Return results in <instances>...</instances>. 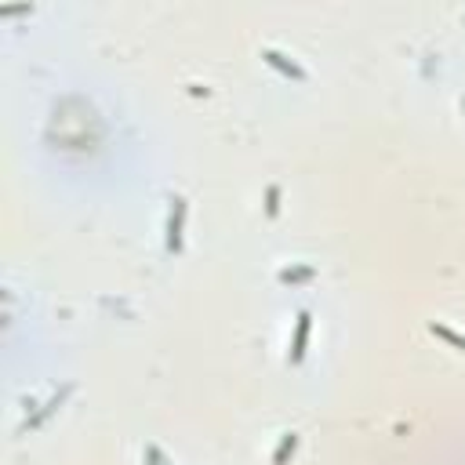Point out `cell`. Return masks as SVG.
<instances>
[{
  "instance_id": "cell-1",
  "label": "cell",
  "mask_w": 465,
  "mask_h": 465,
  "mask_svg": "<svg viewBox=\"0 0 465 465\" xmlns=\"http://www.w3.org/2000/svg\"><path fill=\"white\" fill-rule=\"evenodd\" d=\"M171 203H175V208H171V215H167V251L178 255V251H182V226H185L189 200H185V196H175Z\"/></svg>"
},
{
  "instance_id": "cell-2",
  "label": "cell",
  "mask_w": 465,
  "mask_h": 465,
  "mask_svg": "<svg viewBox=\"0 0 465 465\" xmlns=\"http://www.w3.org/2000/svg\"><path fill=\"white\" fill-rule=\"evenodd\" d=\"M309 327H313V316H309V313H299V324H294V342H291V364H302V360H306Z\"/></svg>"
},
{
  "instance_id": "cell-3",
  "label": "cell",
  "mask_w": 465,
  "mask_h": 465,
  "mask_svg": "<svg viewBox=\"0 0 465 465\" xmlns=\"http://www.w3.org/2000/svg\"><path fill=\"white\" fill-rule=\"evenodd\" d=\"M262 59H266V66H273V69H280L284 77H294V80H306V69L299 66V62H291L287 55H280V51H273V48H266L262 51Z\"/></svg>"
},
{
  "instance_id": "cell-4",
  "label": "cell",
  "mask_w": 465,
  "mask_h": 465,
  "mask_svg": "<svg viewBox=\"0 0 465 465\" xmlns=\"http://www.w3.org/2000/svg\"><path fill=\"white\" fill-rule=\"evenodd\" d=\"M294 448H299V436L287 433V436L280 440V448L273 451V465H287V455H294Z\"/></svg>"
},
{
  "instance_id": "cell-5",
  "label": "cell",
  "mask_w": 465,
  "mask_h": 465,
  "mask_svg": "<svg viewBox=\"0 0 465 465\" xmlns=\"http://www.w3.org/2000/svg\"><path fill=\"white\" fill-rule=\"evenodd\" d=\"M429 331H433V334H440L443 342H451L455 349H462V352H465V334H458V331H451V327H443V324H433Z\"/></svg>"
},
{
  "instance_id": "cell-6",
  "label": "cell",
  "mask_w": 465,
  "mask_h": 465,
  "mask_svg": "<svg viewBox=\"0 0 465 465\" xmlns=\"http://www.w3.org/2000/svg\"><path fill=\"white\" fill-rule=\"evenodd\" d=\"M309 276H313V269L302 266V269H284L280 280H284V284H299V280H309Z\"/></svg>"
},
{
  "instance_id": "cell-7",
  "label": "cell",
  "mask_w": 465,
  "mask_h": 465,
  "mask_svg": "<svg viewBox=\"0 0 465 465\" xmlns=\"http://www.w3.org/2000/svg\"><path fill=\"white\" fill-rule=\"evenodd\" d=\"M145 465H167V458L160 455V448H145Z\"/></svg>"
},
{
  "instance_id": "cell-8",
  "label": "cell",
  "mask_w": 465,
  "mask_h": 465,
  "mask_svg": "<svg viewBox=\"0 0 465 465\" xmlns=\"http://www.w3.org/2000/svg\"><path fill=\"white\" fill-rule=\"evenodd\" d=\"M276 200H280V189H276V185H273V189H269V215H276V208H280V203H276Z\"/></svg>"
}]
</instances>
